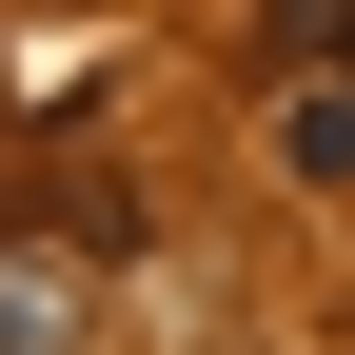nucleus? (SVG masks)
<instances>
[{
	"label": "nucleus",
	"mask_w": 355,
	"mask_h": 355,
	"mask_svg": "<svg viewBox=\"0 0 355 355\" xmlns=\"http://www.w3.org/2000/svg\"><path fill=\"white\" fill-rule=\"evenodd\" d=\"M336 79H355V40H336Z\"/></svg>",
	"instance_id": "nucleus-4"
},
{
	"label": "nucleus",
	"mask_w": 355,
	"mask_h": 355,
	"mask_svg": "<svg viewBox=\"0 0 355 355\" xmlns=\"http://www.w3.org/2000/svg\"><path fill=\"white\" fill-rule=\"evenodd\" d=\"M277 158H296V178H355V79H296V119H277Z\"/></svg>",
	"instance_id": "nucleus-2"
},
{
	"label": "nucleus",
	"mask_w": 355,
	"mask_h": 355,
	"mask_svg": "<svg viewBox=\"0 0 355 355\" xmlns=\"http://www.w3.org/2000/svg\"><path fill=\"white\" fill-rule=\"evenodd\" d=\"M0 355H99V296H79V257L0 237Z\"/></svg>",
	"instance_id": "nucleus-1"
},
{
	"label": "nucleus",
	"mask_w": 355,
	"mask_h": 355,
	"mask_svg": "<svg viewBox=\"0 0 355 355\" xmlns=\"http://www.w3.org/2000/svg\"><path fill=\"white\" fill-rule=\"evenodd\" d=\"M277 40H355V0H277Z\"/></svg>",
	"instance_id": "nucleus-3"
}]
</instances>
